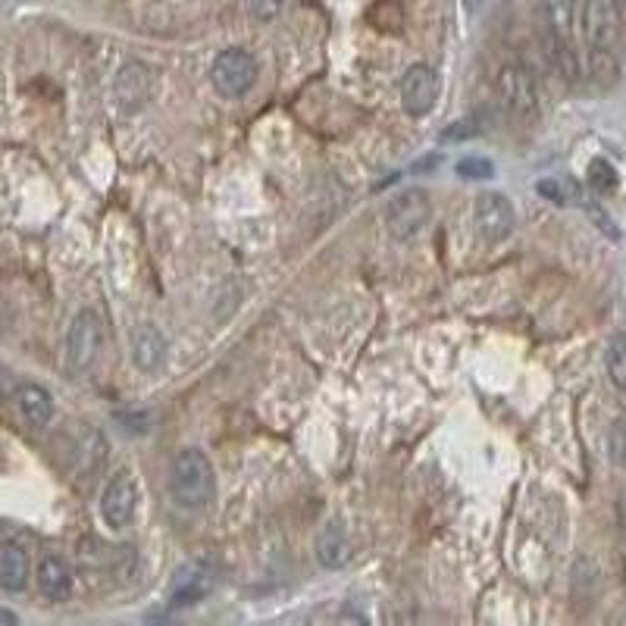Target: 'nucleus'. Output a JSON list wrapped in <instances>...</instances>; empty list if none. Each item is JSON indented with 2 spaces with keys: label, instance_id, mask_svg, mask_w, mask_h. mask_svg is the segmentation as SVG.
I'll list each match as a JSON object with an SVG mask.
<instances>
[{
  "label": "nucleus",
  "instance_id": "f257e3e1",
  "mask_svg": "<svg viewBox=\"0 0 626 626\" xmlns=\"http://www.w3.org/2000/svg\"><path fill=\"white\" fill-rule=\"evenodd\" d=\"M216 476L207 454L197 449H182L170 467V495L179 508L197 510L214 501Z\"/></svg>",
  "mask_w": 626,
  "mask_h": 626
},
{
  "label": "nucleus",
  "instance_id": "f03ea898",
  "mask_svg": "<svg viewBox=\"0 0 626 626\" xmlns=\"http://www.w3.org/2000/svg\"><path fill=\"white\" fill-rule=\"evenodd\" d=\"M257 60L241 51V47H226L223 54H216L214 66H211V82H214L216 95L238 100L245 98L257 82Z\"/></svg>",
  "mask_w": 626,
  "mask_h": 626
},
{
  "label": "nucleus",
  "instance_id": "7ed1b4c3",
  "mask_svg": "<svg viewBox=\"0 0 626 626\" xmlns=\"http://www.w3.org/2000/svg\"><path fill=\"white\" fill-rule=\"evenodd\" d=\"M432 216L430 195L423 188H404L391 197L389 211H386V226H389L391 238L398 241H411L413 235L427 229Z\"/></svg>",
  "mask_w": 626,
  "mask_h": 626
},
{
  "label": "nucleus",
  "instance_id": "20e7f679",
  "mask_svg": "<svg viewBox=\"0 0 626 626\" xmlns=\"http://www.w3.org/2000/svg\"><path fill=\"white\" fill-rule=\"evenodd\" d=\"M495 88H498L501 107H505L514 119H532L539 114V88H536V78H532L527 66L508 63V66L498 73V85H495Z\"/></svg>",
  "mask_w": 626,
  "mask_h": 626
},
{
  "label": "nucleus",
  "instance_id": "39448f33",
  "mask_svg": "<svg viewBox=\"0 0 626 626\" xmlns=\"http://www.w3.org/2000/svg\"><path fill=\"white\" fill-rule=\"evenodd\" d=\"M100 345H104V326H100L98 313L78 311L69 335H66V364L76 373H85L95 367Z\"/></svg>",
  "mask_w": 626,
  "mask_h": 626
},
{
  "label": "nucleus",
  "instance_id": "423d86ee",
  "mask_svg": "<svg viewBox=\"0 0 626 626\" xmlns=\"http://www.w3.org/2000/svg\"><path fill=\"white\" fill-rule=\"evenodd\" d=\"M138 483L129 470H117L100 492V517L110 529H126L136 520Z\"/></svg>",
  "mask_w": 626,
  "mask_h": 626
},
{
  "label": "nucleus",
  "instance_id": "0eeeda50",
  "mask_svg": "<svg viewBox=\"0 0 626 626\" xmlns=\"http://www.w3.org/2000/svg\"><path fill=\"white\" fill-rule=\"evenodd\" d=\"M435 100H439V76L432 66L417 63L401 78V107L408 117L420 119L435 107Z\"/></svg>",
  "mask_w": 626,
  "mask_h": 626
},
{
  "label": "nucleus",
  "instance_id": "6e6552de",
  "mask_svg": "<svg viewBox=\"0 0 626 626\" xmlns=\"http://www.w3.org/2000/svg\"><path fill=\"white\" fill-rule=\"evenodd\" d=\"M476 233L486 241H501L514 233V204L501 192H483L473 207Z\"/></svg>",
  "mask_w": 626,
  "mask_h": 626
},
{
  "label": "nucleus",
  "instance_id": "1a4fd4ad",
  "mask_svg": "<svg viewBox=\"0 0 626 626\" xmlns=\"http://www.w3.org/2000/svg\"><path fill=\"white\" fill-rule=\"evenodd\" d=\"M151 88H154V76L144 63L138 60H129L122 69L117 73V82H114V100L122 114H138L148 98H151Z\"/></svg>",
  "mask_w": 626,
  "mask_h": 626
},
{
  "label": "nucleus",
  "instance_id": "9d476101",
  "mask_svg": "<svg viewBox=\"0 0 626 626\" xmlns=\"http://www.w3.org/2000/svg\"><path fill=\"white\" fill-rule=\"evenodd\" d=\"M620 3L617 0H586L583 29L592 47H611L620 35Z\"/></svg>",
  "mask_w": 626,
  "mask_h": 626
},
{
  "label": "nucleus",
  "instance_id": "9b49d317",
  "mask_svg": "<svg viewBox=\"0 0 626 626\" xmlns=\"http://www.w3.org/2000/svg\"><path fill=\"white\" fill-rule=\"evenodd\" d=\"M39 589L47 602H66L73 595V570L60 554H44L41 558Z\"/></svg>",
  "mask_w": 626,
  "mask_h": 626
},
{
  "label": "nucleus",
  "instance_id": "f8f14e48",
  "mask_svg": "<svg viewBox=\"0 0 626 626\" xmlns=\"http://www.w3.org/2000/svg\"><path fill=\"white\" fill-rule=\"evenodd\" d=\"M132 360L141 373H154L166 360V338L154 323H141L132 333Z\"/></svg>",
  "mask_w": 626,
  "mask_h": 626
},
{
  "label": "nucleus",
  "instance_id": "ddd939ff",
  "mask_svg": "<svg viewBox=\"0 0 626 626\" xmlns=\"http://www.w3.org/2000/svg\"><path fill=\"white\" fill-rule=\"evenodd\" d=\"M29 576H32V564H29L25 548L17 542H0V589L22 592L29 586Z\"/></svg>",
  "mask_w": 626,
  "mask_h": 626
},
{
  "label": "nucleus",
  "instance_id": "4468645a",
  "mask_svg": "<svg viewBox=\"0 0 626 626\" xmlns=\"http://www.w3.org/2000/svg\"><path fill=\"white\" fill-rule=\"evenodd\" d=\"M17 408H20L22 420L39 427V430L54 420V398H51V391L41 389V386H22L17 391Z\"/></svg>",
  "mask_w": 626,
  "mask_h": 626
},
{
  "label": "nucleus",
  "instance_id": "2eb2a0df",
  "mask_svg": "<svg viewBox=\"0 0 626 626\" xmlns=\"http://www.w3.org/2000/svg\"><path fill=\"white\" fill-rule=\"evenodd\" d=\"M348 558H352V548H348L345 529L330 524V527L316 536V561L326 570H338L348 564Z\"/></svg>",
  "mask_w": 626,
  "mask_h": 626
},
{
  "label": "nucleus",
  "instance_id": "dca6fc26",
  "mask_svg": "<svg viewBox=\"0 0 626 626\" xmlns=\"http://www.w3.org/2000/svg\"><path fill=\"white\" fill-rule=\"evenodd\" d=\"M207 592H211V580L204 576V570L185 568L176 576V586H173V605H195Z\"/></svg>",
  "mask_w": 626,
  "mask_h": 626
},
{
  "label": "nucleus",
  "instance_id": "f3484780",
  "mask_svg": "<svg viewBox=\"0 0 626 626\" xmlns=\"http://www.w3.org/2000/svg\"><path fill=\"white\" fill-rule=\"evenodd\" d=\"M104 461H107V439H104V432L100 430H88L82 435V442H78V470H82L85 476H95V473L104 467Z\"/></svg>",
  "mask_w": 626,
  "mask_h": 626
},
{
  "label": "nucleus",
  "instance_id": "a211bd4d",
  "mask_svg": "<svg viewBox=\"0 0 626 626\" xmlns=\"http://www.w3.org/2000/svg\"><path fill=\"white\" fill-rule=\"evenodd\" d=\"M586 185H589V192L598 197L617 195V188H620V173L614 170V163H611V160H605V156H595L586 170Z\"/></svg>",
  "mask_w": 626,
  "mask_h": 626
},
{
  "label": "nucleus",
  "instance_id": "6ab92c4d",
  "mask_svg": "<svg viewBox=\"0 0 626 626\" xmlns=\"http://www.w3.org/2000/svg\"><path fill=\"white\" fill-rule=\"evenodd\" d=\"M586 73L598 88H611L620 78V63L607 47H592V54L586 60Z\"/></svg>",
  "mask_w": 626,
  "mask_h": 626
},
{
  "label": "nucleus",
  "instance_id": "aec40b11",
  "mask_svg": "<svg viewBox=\"0 0 626 626\" xmlns=\"http://www.w3.org/2000/svg\"><path fill=\"white\" fill-rule=\"evenodd\" d=\"M542 10H546V22L551 29L554 41H570L573 35V10L576 3L573 0H542Z\"/></svg>",
  "mask_w": 626,
  "mask_h": 626
},
{
  "label": "nucleus",
  "instance_id": "412c9836",
  "mask_svg": "<svg viewBox=\"0 0 626 626\" xmlns=\"http://www.w3.org/2000/svg\"><path fill=\"white\" fill-rule=\"evenodd\" d=\"M605 370L617 389L626 391V335L617 333L605 348Z\"/></svg>",
  "mask_w": 626,
  "mask_h": 626
},
{
  "label": "nucleus",
  "instance_id": "4be33fe9",
  "mask_svg": "<svg viewBox=\"0 0 626 626\" xmlns=\"http://www.w3.org/2000/svg\"><path fill=\"white\" fill-rule=\"evenodd\" d=\"M457 176L473 179V182H486V179L495 176V166H492V160H486V156H464L457 163Z\"/></svg>",
  "mask_w": 626,
  "mask_h": 626
},
{
  "label": "nucleus",
  "instance_id": "5701e85b",
  "mask_svg": "<svg viewBox=\"0 0 626 626\" xmlns=\"http://www.w3.org/2000/svg\"><path fill=\"white\" fill-rule=\"evenodd\" d=\"M285 3H289V0H248V7H251L255 20H260V22L279 20V17L285 13Z\"/></svg>",
  "mask_w": 626,
  "mask_h": 626
},
{
  "label": "nucleus",
  "instance_id": "b1692460",
  "mask_svg": "<svg viewBox=\"0 0 626 626\" xmlns=\"http://www.w3.org/2000/svg\"><path fill=\"white\" fill-rule=\"evenodd\" d=\"M554 60H558V69H561V76L568 78V82H573V78L580 76V60H576V54L570 51L568 41H558Z\"/></svg>",
  "mask_w": 626,
  "mask_h": 626
},
{
  "label": "nucleus",
  "instance_id": "393cba45",
  "mask_svg": "<svg viewBox=\"0 0 626 626\" xmlns=\"http://www.w3.org/2000/svg\"><path fill=\"white\" fill-rule=\"evenodd\" d=\"M476 132H479V119H457L442 132V141H464V138H476Z\"/></svg>",
  "mask_w": 626,
  "mask_h": 626
},
{
  "label": "nucleus",
  "instance_id": "a878e982",
  "mask_svg": "<svg viewBox=\"0 0 626 626\" xmlns=\"http://www.w3.org/2000/svg\"><path fill=\"white\" fill-rule=\"evenodd\" d=\"M611 461L617 467H626V423H614V432H611Z\"/></svg>",
  "mask_w": 626,
  "mask_h": 626
},
{
  "label": "nucleus",
  "instance_id": "bb28decb",
  "mask_svg": "<svg viewBox=\"0 0 626 626\" xmlns=\"http://www.w3.org/2000/svg\"><path fill=\"white\" fill-rule=\"evenodd\" d=\"M536 192L548 201H554V204H568L570 201V185L564 188L561 182H554V179H542L539 185H536Z\"/></svg>",
  "mask_w": 626,
  "mask_h": 626
},
{
  "label": "nucleus",
  "instance_id": "cd10ccee",
  "mask_svg": "<svg viewBox=\"0 0 626 626\" xmlns=\"http://www.w3.org/2000/svg\"><path fill=\"white\" fill-rule=\"evenodd\" d=\"M461 3H464V7H467V13H479V10H483V3H486V0H461Z\"/></svg>",
  "mask_w": 626,
  "mask_h": 626
},
{
  "label": "nucleus",
  "instance_id": "c85d7f7f",
  "mask_svg": "<svg viewBox=\"0 0 626 626\" xmlns=\"http://www.w3.org/2000/svg\"><path fill=\"white\" fill-rule=\"evenodd\" d=\"M0 624H17V617H13L10 611H3V607H0Z\"/></svg>",
  "mask_w": 626,
  "mask_h": 626
},
{
  "label": "nucleus",
  "instance_id": "c756f323",
  "mask_svg": "<svg viewBox=\"0 0 626 626\" xmlns=\"http://www.w3.org/2000/svg\"><path fill=\"white\" fill-rule=\"evenodd\" d=\"M617 3H620V7H626V0H617Z\"/></svg>",
  "mask_w": 626,
  "mask_h": 626
}]
</instances>
